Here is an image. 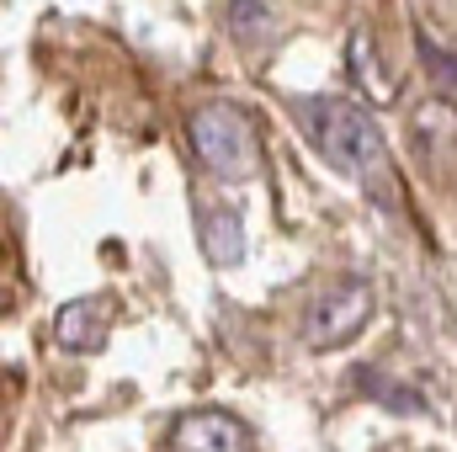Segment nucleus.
Instances as JSON below:
<instances>
[{
    "label": "nucleus",
    "mask_w": 457,
    "mask_h": 452,
    "mask_svg": "<svg viewBox=\"0 0 457 452\" xmlns=\"http://www.w3.org/2000/svg\"><path fill=\"white\" fill-rule=\"evenodd\" d=\"M293 117H298V128L309 133V144L320 149V160L330 171L372 187L378 203H388V187H394L388 138H383L378 117L367 113L361 102H345V96H298Z\"/></svg>",
    "instance_id": "f257e3e1"
},
{
    "label": "nucleus",
    "mask_w": 457,
    "mask_h": 452,
    "mask_svg": "<svg viewBox=\"0 0 457 452\" xmlns=\"http://www.w3.org/2000/svg\"><path fill=\"white\" fill-rule=\"evenodd\" d=\"M187 138H192V155L197 165L224 181V187H245L261 176V128L255 117L234 102H208L187 117Z\"/></svg>",
    "instance_id": "f03ea898"
},
{
    "label": "nucleus",
    "mask_w": 457,
    "mask_h": 452,
    "mask_svg": "<svg viewBox=\"0 0 457 452\" xmlns=\"http://www.w3.org/2000/svg\"><path fill=\"white\" fill-rule=\"evenodd\" d=\"M372 282L367 277H336L330 288H320L303 309V346L309 351H341L361 336V325L372 320Z\"/></svg>",
    "instance_id": "7ed1b4c3"
},
{
    "label": "nucleus",
    "mask_w": 457,
    "mask_h": 452,
    "mask_svg": "<svg viewBox=\"0 0 457 452\" xmlns=\"http://www.w3.org/2000/svg\"><path fill=\"white\" fill-rule=\"evenodd\" d=\"M170 452H250V426L228 410H192L170 426Z\"/></svg>",
    "instance_id": "20e7f679"
},
{
    "label": "nucleus",
    "mask_w": 457,
    "mask_h": 452,
    "mask_svg": "<svg viewBox=\"0 0 457 452\" xmlns=\"http://www.w3.org/2000/svg\"><path fill=\"white\" fill-rule=\"evenodd\" d=\"M107 331H112V304L107 298H70L59 314H54V340L75 356H91L107 346Z\"/></svg>",
    "instance_id": "39448f33"
},
{
    "label": "nucleus",
    "mask_w": 457,
    "mask_h": 452,
    "mask_svg": "<svg viewBox=\"0 0 457 452\" xmlns=\"http://www.w3.org/2000/svg\"><path fill=\"white\" fill-rule=\"evenodd\" d=\"M410 138H415V149L426 155V165H436L442 155H453L457 149V107L453 102H442V96L420 102L415 117H410Z\"/></svg>",
    "instance_id": "423d86ee"
},
{
    "label": "nucleus",
    "mask_w": 457,
    "mask_h": 452,
    "mask_svg": "<svg viewBox=\"0 0 457 452\" xmlns=\"http://www.w3.org/2000/svg\"><path fill=\"white\" fill-rule=\"evenodd\" d=\"M197 239H203V255H208V266H239L245 261V219L234 213V208H208L203 219H197Z\"/></svg>",
    "instance_id": "0eeeda50"
},
{
    "label": "nucleus",
    "mask_w": 457,
    "mask_h": 452,
    "mask_svg": "<svg viewBox=\"0 0 457 452\" xmlns=\"http://www.w3.org/2000/svg\"><path fill=\"white\" fill-rule=\"evenodd\" d=\"M356 389H361L367 399H378L383 410H394V415H426V399H420L404 378H388L383 367H361V372H356Z\"/></svg>",
    "instance_id": "6e6552de"
},
{
    "label": "nucleus",
    "mask_w": 457,
    "mask_h": 452,
    "mask_svg": "<svg viewBox=\"0 0 457 452\" xmlns=\"http://www.w3.org/2000/svg\"><path fill=\"white\" fill-rule=\"evenodd\" d=\"M228 27H234L239 38H266V32L277 27V16H271L261 0H234V5H228Z\"/></svg>",
    "instance_id": "1a4fd4ad"
},
{
    "label": "nucleus",
    "mask_w": 457,
    "mask_h": 452,
    "mask_svg": "<svg viewBox=\"0 0 457 452\" xmlns=\"http://www.w3.org/2000/svg\"><path fill=\"white\" fill-rule=\"evenodd\" d=\"M415 43H420V54H426V59H431V64H436V70H442V75H453V80H457V59H453V54H436V43H431V38H426V32H420V38H415Z\"/></svg>",
    "instance_id": "9d476101"
}]
</instances>
